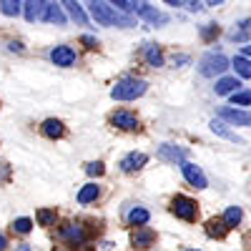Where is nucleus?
Segmentation results:
<instances>
[{
	"label": "nucleus",
	"mask_w": 251,
	"mask_h": 251,
	"mask_svg": "<svg viewBox=\"0 0 251 251\" xmlns=\"http://www.w3.org/2000/svg\"><path fill=\"white\" fill-rule=\"evenodd\" d=\"M91 15L98 25H118V28H133L136 25V20L131 15H126L123 10L113 8L108 0H91V5H88Z\"/></svg>",
	"instance_id": "1"
},
{
	"label": "nucleus",
	"mask_w": 251,
	"mask_h": 251,
	"mask_svg": "<svg viewBox=\"0 0 251 251\" xmlns=\"http://www.w3.org/2000/svg\"><path fill=\"white\" fill-rule=\"evenodd\" d=\"M149 91V83L143 78H123L111 88V98L113 100H136Z\"/></svg>",
	"instance_id": "2"
},
{
	"label": "nucleus",
	"mask_w": 251,
	"mask_h": 251,
	"mask_svg": "<svg viewBox=\"0 0 251 251\" xmlns=\"http://www.w3.org/2000/svg\"><path fill=\"white\" fill-rule=\"evenodd\" d=\"M226 68H231L228 66V58L224 53H206L201 60H199V73L206 75V78H216L221 75Z\"/></svg>",
	"instance_id": "3"
},
{
	"label": "nucleus",
	"mask_w": 251,
	"mask_h": 251,
	"mask_svg": "<svg viewBox=\"0 0 251 251\" xmlns=\"http://www.w3.org/2000/svg\"><path fill=\"white\" fill-rule=\"evenodd\" d=\"M169 208L176 219H183V221H196V216H199V203L191 196H181V194L174 196Z\"/></svg>",
	"instance_id": "4"
},
{
	"label": "nucleus",
	"mask_w": 251,
	"mask_h": 251,
	"mask_svg": "<svg viewBox=\"0 0 251 251\" xmlns=\"http://www.w3.org/2000/svg\"><path fill=\"white\" fill-rule=\"evenodd\" d=\"M131 5H133V10H136L138 18H143L146 23H151V25H156V28L169 23V15L161 13V10H156V8L149 5V3H143V0H131Z\"/></svg>",
	"instance_id": "5"
},
{
	"label": "nucleus",
	"mask_w": 251,
	"mask_h": 251,
	"mask_svg": "<svg viewBox=\"0 0 251 251\" xmlns=\"http://www.w3.org/2000/svg\"><path fill=\"white\" fill-rule=\"evenodd\" d=\"M181 174H183V178L191 183L194 188H206V186H208V178H206V174L201 171V166H196V163H191V161H183V163H181Z\"/></svg>",
	"instance_id": "6"
},
{
	"label": "nucleus",
	"mask_w": 251,
	"mask_h": 251,
	"mask_svg": "<svg viewBox=\"0 0 251 251\" xmlns=\"http://www.w3.org/2000/svg\"><path fill=\"white\" fill-rule=\"evenodd\" d=\"M131 244H133V249H141V251L151 249L156 244V231L149 228V226H138L133 231V236H131Z\"/></svg>",
	"instance_id": "7"
},
{
	"label": "nucleus",
	"mask_w": 251,
	"mask_h": 251,
	"mask_svg": "<svg viewBox=\"0 0 251 251\" xmlns=\"http://www.w3.org/2000/svg\"><path fill=\"white\" fill-rule=\"evenodd\" d=\"M50 60L60 68H71V66H75V50L71 46H55L50 50Z\"/></svg>",
	"instance_id": "8"
},
{
	"label": "nucleus",
	"mask_w": 251,
	"mask_h": 251,
	"mask_svg": "<svg viewBox=\"0 0 251 251\" xmlns=\"http://www.w3.org/2000/svg\"><path fill=\"white\" fill-rule=\"evenodd\" d=\"M146 163H149V156H146V153H138V151H131L128 156L121 158V171H123V174H136V171L143 169Z\"/></svg>",
	"instance_id": "9"
},
{
	"label": "nucleus",
	"mask_w": 251,
	"mask_h": 251,
	"mask_svg": "<svg viewBox=\"0 0 251 251\" xmlns=\"http://www.w3.org/2000/svg\"><path fill=\"white\" fill-rule=\"evenodd\" d=\"M66 8L60 5V0L55 3V0H46V13H43V20L46 23H55V25H66L68 15L63 13Z\"/></svg>",
	"instance_id": "10"
},
{
	"label": "nucleus",
	"mask_w": 251,
	"mask_h": 251,
	"mask_svg": "<svg viewBox=\"0 0 251 251\" xmlns=\"http://www.w3.org/2000/svg\"><path fill=\"white\" fill-rule=\"evenodd\" d=\"M111 123L116 126V128H121V131H138V128H141L138 118H136L131 111H116V113L111 116Z\"/></svg>",
	"instance_id": "11"
},
{
	"label": "nucleus",
	"mask_w": 251,
	"mask_h": 251,
	"mask_svg": "<svg viewBox=\"0 0 251 251\" xmlns=\"http://www.w3.org/2000/svg\"><path fill=\"white\" fill-rule=\"evenodd\" d=\"M219 118H224L226 123H231V126H251V113L241 111V108H221Z\"/></svg>",
	"instance_id": "12"
},
{
	"label": "nucleus",
	"mask_w": 251,
	"mask_h": 251,
	"mask_svg": "<svg viewBox=\"0 0 251 251\" xmlns=\"http://www.w3.org/2000/svg\"><path fill=\"white\" fill-rule=\"evenodd\" d=\"M60 239L73 244V246H78V244L86 241V228H83L80 224H66L60 228Z\"/></svg>",
	"instance_id": "13"
},
{
	"label": "nucleus",
	"mask_w": 251,
	"mask_h": 251,
	"mask_svg": "<svg viewBox=\"0 0 251 251\" xmlns=\"http://www.w3.org/2000/svg\"><path fill=\"white\" fill-rule=\"evenodd\" d=\"M43 13H46V0H23V15L28 23L43 20Z\"/></svg>",
	"instance_id": "14"
},
{
	"label": "nucleus",
	"mask_w": 251,
	"mask_h": 251,
	"mask_svg": "<svg viewBox=\"0 0 251 251\" xmlns=\"http://www.w3.org/2000/svg\"><path fill=\"white\" fill-rule=\"evenodd\" d=\"M158 158L181 166V163L186 161V149H178V146H171V143H163L161 149H158Z\"/></svg>",
	"instance_id": "15"
},
{
	"label": "nucleus",
	"mask_w": 251,
	"mask_h": 251,
	"mask_svg": "<svg viewBox=\"0 0 251 251\" xmlns=\"http://www.w3.org/2000/svg\"><path fill=\"white\" fill-rule=\"evenodd\" d=\"M214 91H216V96H234L236 91H241V80L236 75H224L216 80Z\"/></svg>",
	"instance_id": "16"
},
{
	"label": "nucleus",
	"mask_w": 251,
	"mask_h": 251,
	"mask_svg": "<svg viewBox=\"0 0 251 251\" xmlns=\"http://www.w3.org/2000/svg\"><path fill=\"white\" fill-rule=\"evenodd\" d=\"M60 5L66 8V13L75 20L78 25H88V15H86V10H83V5L78 3V0H60Z\"/></svg>",
	"instance_id": "17"
},
{
	"label": "nucleus",
	"mask_w": 251,
	"mask_h": 251,
	"mask_svg": "<svg viewBox=\"0 0 251 251\" xmlns=\"http://www.w3.org/2000/svg\"><path fill=\"white\" fill-rule=\"evenodd\" d=\"M228 231H231V226L224 221V216H219V219H208V221H206V234L211 236V239H224Z\"/></svg>",
	"instance_id": "18"
},
{
	"label": "nucleus",
	"mask_w": 251,
	"mask_h": 251,
	"mask_svg": "<svg viewBox=\"0 0 251 251\" xmlns=\"http://www.w3.org/2000/svg\"><path fill=\"white\" fill-rule=\"evenodd\" d=\"M40 131H43V136L55 141V138H60L63 133H66V126H63V121H58V118H46L43 126H40Z\"/></svg>",
	"instance_id": "19"
},
{
	"label": "nucleus",
	"mask_w": 251,
	"mask_h": 251,
	"mask_svg": "<svg viewBox=\"0 0 251 251\" xmlns=\"http://www.w3.org/2000/svg\"><path fill=\"white\" fill-rule=\"evenodd\" d=\"M98 196H100V186H98V183H86V186L78 191V203H80V206H88V203H93Z\"/></svg>",
	"instance_id": "20"
},
{
	"label": "nucleus",
	"mask_w": 251,
	"mask_h": 251,
	"mask_svg": "<svg viewBox=\"0 0 251 251\" xmlns=\"http://www.w3.org/2000/svg\"><path fill=\"white\" fill-rule=\"evenodd\" d=\"M208 126H211V131H214L216 136H221V138H226V141H234V143H241V138H239L234 131H228V128H226L228 123H226L224 118H214Z\"/></svg>",
	"instance_id": "21"
},
{
	"label": "nucleus",
	"mask_w": 251,
	"mask_h": 251,
	"mask_svg": "<svg viewBox=\"0 0 251 251\" xmlns=\"http://www.w3.org/2000/svg\"><path fill=\"white\" fill-rule=\"evenodd\" d=\"M143 58H146V63L149 66H153V68H161L163 66V50L156 46V43H149L143 48Z\"/></svg>",
	"instance_id": "22"
},
{
	"label": "nucleus",
	"mask_w": 251,
	"mask_h": 251,
	"mask_svg": "<svg viewBox=\"0 0 251 251\" xmlns=\"http://www.w3.org/2000/svg\"><path fill=\"white\" fill-rule=\"evenodd\" d=\"M149 219H151V214L146 211L143 206H133L131 211H128V216H126V221H128L131 226H146V224H149Z\"/></svg>",
	"instance_id": "23"
},
{
	"label": "nucleus",
	"mask_w": 251,
	"mask_h": 251,
	"mask_svg": "<svg viewBox=\"0 0 251 251\" xmlns=\"http://www.w3.org/2000/svg\"><path fill=\"white\" fill-rule=\"evenodd\" d=\"M231 68L236 71L239 78H251V58H246V55H236V58L231 60Z\"/></svg>",
	"instance_id": "24"
},
{
	"label": "nucleus",
	"mask_w": 251,
	"mask_h": 251,
	"mask_svg": "<svg viewBox=\"0 0 251 251\" xmlns=\"http://www.w3.org/2000/svg\"><path fill=\"white\" fill-rule=\"evenodd\" d=\"M35 219H38L40 226H55L58 214H55V208H38V211H35Z\"/></svg>",
	"instance_id": "25"
},
{
	"label": "nucleus",
	"mask_w": 251,
	"mask_h": 251,
	"mask_svg": "<svg viewBox=\"0 0 251 251\" xmlns=\"http://www.w3.org/2000/svg\"><path fill=\"white\" fill-rule=\"evenodd\" d=\"M0 10H3L8 18H15L23 10V0H0Z\"/></svg>",
	"instance_id": "26"
},
{
	"label": "nucleus",
	"mask_w": 251,
	"mask_h": 251,
	"mask_svg": "<svg viewBox=\"0 0 251 251\" xmlns=\"http://www.w3.org/2000/svg\"><path fill=\"white\" fill-rule=\"evenodd\" d=\"M241 219H244V211H241L239 206H228L226 211H224V221H226L228 226H231V228H234V226H239V224H241Z\"/></svg>",
	"instance_id": "27"
},
{
	"label": "nucleus",
	"mask_w": 251,
	"mask_h": 251,
	"mask_svg": "<svg viewBox=\"0 0 251 251\" xmlns=\"http://www.w3.org/2000/svg\"><path fill=\"white\" fill-rule=\"evenodd\" d=\"M249 35H251V20H241L239 30H231V40H236V43H244V40H249Z\"/></svg>",
	"instance_id": "28"
},
{
	"label": "nucleus",
	"mask_w": 251,
	"mask_h": 251,
	"mask_svg": "<svg viewBox=\"0 0 251 251\" xmlns=\"http://www.w3.org/2000/svg\"><path fill=\"white\" fill-rule=\"evenodd\" d=\"M10 228H13L15 234L25 236V234H30V231H33V221H30V219H25V216H20V219H15V221H13V226H10Z\"/></svg>",
	"instance_id": "29"
},
{
	"label": "nucleus",
	"mask_w": 251,
	"mask_h": 251,
	"mask_svg": "<svg viewBox=\"0 0 251 251\" xmlns=\"http://www.w3.org/2000/svg\"><path fill=\"white\" fill-rule=\"evenodd\" d=\"M231 106H236V108L251 106V91H236V93L231 96Z\"/></svg>",
	"instance_id": "30"
},
{
	"label": "nucleus",
	"mask_w": 251,
	"mask_h": 251,
	"mask_svg": "<svg viewBox=\"0 0 251 251\" xmlns=\"http://www.w3.org/2000/svg\"><path fill=\"white\" fill-rule=\"evenodd\" d=\"M86 174H88V176H103V174H106V166H103L100 161H91V163L86 166Z\"/></svg>",
	"instance_id": "31"
},
{
	"label": "nucleus",
	"mask_w": 251,
	"mask_h": 251,
	"mask_svg": "<svg viewBox=\"0 0 251 251\" xmlns=\"http://www.w3.org/2000/svg\"><path fill=\"white\" fill-rule=\"evenodd\" d=\"M216 35H219V25H216V23H208V25L201 30V38H203V40H211V38H216Z\"/></svg>",
	"instance_id": "32"
},
{
	"label": "nucleus",
	"mask_w": 251,
	"mask_h": 251,
	"mask_svg": "<svg viewBox=\"0 0 251 251\" xmlns=\"http://www.w3.org/2000/svg\"><path fill=\"white\" fill-rule=\"evenodd\" d=\"M108 3H111L113 8L123 10V13H128V10H133V5H131V0H108Z\"/></svg>",
	"instance_id": "33"
},
{
	"label": "nucleus",
	"mask_w": 251,
	"mask_h": 251,
	"mask_svg": "<svg viewBox=\"0 0 251 251\" xmlns=\"http://www.w3.org/2000/svg\"><path fill=\"white\" fill-rule=\"evenodd\" d=\"M183 5L191 10V13H199V10H203V3L201 0H183Z\"/></svg>",
	"instance_id": "34"
},
{
	"label": "nucleus",
	"mask_w": 251,
	"mask_h": 251,
	"mask_svg": "<svg viewBox=\"0 0 251 251\" xmlns=\"http://www.w3.org/2000/svg\"><path fill=\"white\" fill-rule=\"evenodd\" d=\"M80 43L86 46V48H91V50H93V48H98V40H96L93 35H83V38H80Z\"/></svg>",
	"instance_id": "35"
},
{
	"label": "nucleus",
	"mask_w": 251,
	"mask_h": 251,
	"mask_svg": "<svg viewBox=\"0 0 251 251\" xmlns=\"http://www.w3.org/2000/svg\"><path fill=\"white\" fill-rule=\"evenodd\" d=\"M8 176H10V166L0 163V181H8Z\"/></svg>",
	"instance_id": "36"
},
{
	"label": "nucleus",
	"mask_w": 251,
	"mask_h": 251,
	"mask_svg": "<svg viewBox=\"0 0 251 251\" xmlns=\"http://www.w3.org/2000/svg\"><path fill=\"white\" fill-rule=\"evenodd\" d=\"M5 249H8V239L0 234V251H5Z\"/></svg>",
	"instance_id": "37"
},
{
	"label": "nucleus",
	"mask_w": 251,
	"mask_h": 251,
	"mask_svg": "<svg viewBox=\"0 0 251 251\" xmlns=\"http://www.w3.org/2000/svg\"><path fill=\"white\" fill-rule=\"evenodd\" d=\"M166 5H183V0H163Z\"/></svg>",
	"instance_id": "38"
},
{
	"label": "nucleus",
	"mask_w": 251,
	"mask_h": 251,
	"mask_svg": "<svg viewBox=\"0 0 251 251\" xmlns=\"http://www.w3.org/2000/svg\"><path fill=\"white\" fill-rule=\"evenodd\" d=\"M10 50H18V53H23V46H20V43H10Z\"/></svg>",
	"instance_id": "39"
},
{
	"label": "nucleus",
	"mask_w": 251,
	"mask_h": 251,
	"mask_svg": "<svg viewBox=\"0 0 251 251\" xmlns=\"http://www.w3.org/2000/svg\"><path fill=\"white\" fill-rule=\"evenodd\" d=\"M15 251H30V246H28V244H20V246H18Z\"/></svg>",
	"instance_id": "40"
},
{
	"label": "nucleus",
	"mask_w": 251,
	"mask_h": 251,
	"mask_svg": "<svg viewBox=\"0 0 251 251\" xmlns=\"http://www.w3.org/2000/svg\"><path fill=\"white\" fill-rule=\"evenodd\" d=\"M244 55H246V58H251V46H244Z\"/></svg>",
	"instance_id": "41"
},
{
	"label": "nucleus",
	"mask_w": 251,
	"mask_h": 251,
	"mask_svg": "<svg viewBox=\"0 0 251 251\" xmlns=\"http://www.w3.org/2000/svg\"><path fill=\"white\" fill-rule=\"evenodd\" d=\"M208 5H219V3H224V0H206Z\"/></svg>",
	"instance_id": "42"
},
{
	"label": "nucleus",
	"mask_w": 251,
	"mask_h": 251,
	"mask_svg": "<svg viewBox=\"0 0 251 251\" xmlns=\"http://www.w3.org/2000/svg\"><path fill=\"white\" fill-rule=\"evenodd\" d=\"M188 251H196V249H188Z\"/></svg>",
	"instance_id": "43"
}]
</instances>
